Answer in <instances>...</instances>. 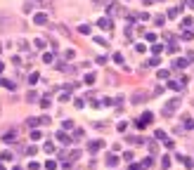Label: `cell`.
<instances>
[{
  "mask_svg": "<svg viewBox=\"0 0 194 170\" xmlns=\"http://www.w3.org/2000/svg\"><path fill=\"white\" fill-rule=\"evenodd\" d=\"M149 121H154V113H152V111H144V113H142V118H140V121H135V128H137V130H144V128L149 125Z\"/></svg>",
  "mask_w": 194,
  "mask_h": 170,
  "instance_id": "cell-1",
  "label": "cell"
},
{
  "mask_svg": "<svg viewBox=\"0 0 194 170\" xmlns=\"http://www.w3.org/2000/svg\"><path fill=\"white\" fill-rule=\"evenodd\" d=\"M180 109V102L178 99H170V102H166V106H163V116H170V113H175Z\"/></svg>",
  "mask_w": 194,
  "mask_h": 170,
  "instance_id": "cell-2",
  "label": "cell"
},
{
  "mask_svg": "<svg viewBox=\"0 0 194 170\" xmlns=\"http://www.w3.org/2000/svg\"><path fill=\"white\" fill-rule=\"evenodd\" d=\"M88 149L95 154V151H99V149H104V142H102V139H95V142H90V144H88Z\"/></svg>",
  "mask_w": 194,
  "mask_h": 170,
  "instance_id": "cell-3",
  "label": "cell"
},
{
  "mask_svg": "<svg viewBox=\"0 0 194 170\" xmlns=\"http://www.w3.org/2000/svg\"><path fill=\"white\" fill-rule=\"evenodd\" d=\"M57 142H59L62 146H69V144H71V139H69V135H64V132H57Z\"/></svg>",
  "mask_w": 194,
  "mask_h": 170,
  "instance_id": "cell-4",
  "label": "cell"
},
{
  "mask_svg": "<svg viewBox=\"0 0 194 170\" xmlns=\"http://www.w3.org/2000/svg\"><path fill=\"white\" fill-rule=\"evenodd\" d=\"M166 17H168V19H178V17H180V10H178V7H170V10L166 12Z\"/></svg>",
  "mask_w": 194,
  "mask_h": 170,
  "instance_id": "cell-5",
  "label": "cell"
},
{
  "mask_svg": "<svg viewBox=\"0 0 194 170\" xmlns=\"http://www.w3.org/2000/svg\"><path fill=\"white\" fill-rule=\"evenodd\" d=\"M33 21H36L38 26H43V24H47V17H45V14L40 12V14H36V17H33Z\"/></svg>",
  "mask_w": 194,
  "mask_h": 170,
  "instance_id": "cell-6",
  "label": "cell"
},
{
  "mask_svg": "<svg viewBox=\"0 0 194 170\" xmlns=\"http://www.w3.org/2000/svg\"><path fill=\"white\" fill-rule=\"evenodd\" d=\"M107 166H109V168H114V166H118V156H116V154H111V156H107Z\"/></svg>",
  "mask_w": 194,
  "mask_h": 170,
  "instance_id": "cell-7",
  "label": "cell"
},
{
  "mask_svg": "<svg viewBox=\"0 0 194 170\" xmlns=\"http://www.w3.org/2000/svg\"><path fill=\"white\" fill-rule=\"evenodd\" d=\"M130 99H133V102H144V99H147V95H144V92H133V97H130Z\"/></svg>",
  "mask_w": 194,
  "mask_h": 170,
  "instance_id": "cell-8",
  "label": "cell"
},
{
  "mask_svg": "<svg viewBox=\"0 0 194 170\" xmlns=\"http://www.w3.org/2000/svg\"><path fill=\"white\" fill-rule=\"evenodd\" d=\"M178 50H180V47H178V40H170V43H168V52H170V54H175Z\"/></svg>",
  "mask_w": 194,
  "mask_h": 170,
  "instance_id": "cell-9",
  "label": "cell"
},
{
  "mask_svg": "<svg viewBox=\"0 0 194 170\" xmlns=\"http://www.w3.org/2000/svg\"><path fill=\"white\" fill-rule=\"evenodd\" d=\"M180 161L185 163V168H194V161L190 158V156H180Z\"/></svg>",
  "mask_w": 194,
  "mask_h": 170,
  "instance_id": "cell-10",
  "label": "cell"
},
{
  "mask_svg": "<svg viewBox=\"0 0 194 170\" xmlns=\"http://www.w3.org/2000/svg\"><path fill=\"white\" fill-rule=\"evenodd\" d=\"M190 59H175V68H187Z\"/></svg>",
  "mask_w": 194,
  "mask_h": 170,
  "instance_id": "cell-11",
  "label": "cell"
},
{
  "mask_svg": "<svg viewBox=\"0 0 194 170\" xmlns=\"http://www.w3.org/2000/svg\"><path fill=\"white\" fill-rule=\"evenodd\" d=\"M168 88H170V90H175V92H182V85H180V83H175V80H170V83H168Z\"/></svg>",
  "mask_w": 194,
  "mask_h": 170,
  "instance_id": "cell-12",
  "label": "cell"
},
{
  "mask_svg": "<svg viewBox=\"0 0 194 170\" xmlns=\"http://www.w3.org/2000/svg\"><path fill=\"white\" fill-rule=\"evenodd\" d=\"M97 26H99V29H109V26H111V21H109V19H99V21H97Z\"/></svg>",
  "mask_w": 194,
  "mask_h": 170,
  "instance_id": "cell-13",
  "label": "cell"
},
{
  "mask_svg": "<svg viewBox=\"0 0 194 170\" xmlns=\"http://www.w3.org/2000/svg\"><path fill=\"white\" fill-rule=\"evenodd\" d=\"M192 24H194V17H185V19H182V26H185V29H190Z\"/></svg>",
  "mask_w": 194,
  "mask_h": 170,
  "instance_id": "cell-14",
  "label": "cell"
},
{
  "mask_svg": "<svg viewBox=\"0 0 194 170\" xmlns=\"http://www.w3.org/2000/svg\"><path fill=\"white\" fill-rule=\"evenodd\" d=\"M43 62H45V64H52V62H55V57H52L50 52H45V54H43Z\"/></svg>",
  "mask_w": 194,
  "mask_h": 170,
  "instance_id": "cell-15",
  "label": "cell"
},
{
  "mask_svg": "<svg viewBox=\"0 0 194 170\" xmlns=\"http://www.w3.org/2000/svg\"><path fill=\"white\" fill-rule=\"evenodd\" d=\"M0 161H12V151H2L0 154Z\"/></svg>",
  "mask_w": 194,
  "mask_h": 170,
  "instance_id": "cell-16",
  "label": "cell"
},
{
  "mask_svg": "<svg viewBox=\"0 0 194 170\" xmlns=\"http://www.w3.org/2000/svg\"><path fill=\"white\" fill-rule=\"evenodd\" d=\"M95 80H97V76H95V73H88V76H85V83H88V85H93Z\"/></svg>",
  "mask_w": 194,
  "mask_h": 170,
  "instance_id": "cell-17",
  "label": "cell"
},
{
  "mask_svg": "<svg viewBox=\"0 0 194 170\" xmlns=\"http://www.w3.org/2000/svg\"><path fill=\"white\" fill-rule=\"evenodd\" d=\"M161 168H170V156H163L161 158Z\"/></svg>",
  "mask_w": 194,
  "mask_h": 170,
  "instance_id": "cell-18",
  "label": "cell"
},
{
  "mask_svg": "<svg viewBox=\"0 0 194 170\" xmlns=\"http://www.w3.org/2000/svg\"><path fill=\"white\" fill-rule=\"evenodd\" d=\"M33 45H36L38 50H43V47H45V40H43V38H36V43H33Z\"/></svg>",
  "mask_w": 194,
  "mask_h": 170,
  "instance_id": "cell-19",
  "label": "cell"
},
{
  "mask_svg": "<svg viewBox=\"0 0 194 170\" xmlns=\"http://www.w3.org/2000/svg\"><path fill=\"white\" fill-rule=\"evenodd\" d=\"M0 85H5V88H7V90H14V88H17V85H14V83H12V80H2V83H0Z\"/></svg>",
  "mask_w": 194,
  "mask_h": 170,
  "instance_id": "cell-20",
  "label": "cell"
},
{
  "mask_svg": "<svg viewBox=\"0 0 194 170\" xmlns=\"http://www.w3.org/2000/svg\"><path fill=\"white\" fill-rule=\"evenodd\" d=\"M161 50H163V45H159V43H154V47H152V52H154V54H161Z\"/></svg>",
  "mask_w": 194,
  "mask_h": 170,
  "instance_id": "cell-21",
  "label": "cell"
},
{
  "mask_svg": "<svg viewBox=\"0 0 194 170\" xmlns=\"http://www.w3.org/2000/svg\"><path fill=\"white\" fill-rule=\"evenodd\" d=\"M26 123H29V128H36V125H40V121H38V118H29Z\"/></svg>",
  "mask_w": 194,
  "mask_h": 170,
  "instance_id": "cell-22",
  "label": "cell"
},
{
  "mask_svg": "<svg viewBox=\"0 0 194 170\" xmlns=\"http://www.w3.org/2000/svg\"><path fill=\"white\" fill-rule=\"evenodd\" d=\"M38 78H40L38 73H31V76H29V83H31V85H36V83H38Z\"/></svg>",
  "mask_w": 194,
  "mask_h": 170,
  "instance_id": "cell-23",
  "label": "cell"
},
{
  "mask_svg": "<svg viewBox=\"0 0 194 170\" xmlns=\"http://www.w3.org/2000/svg\"><path fill=\"white\" fill-rule=\"evenodd\" d=\"M185 128H192V130H194V118H190V116L185 118Z\"/></svg>",
  "mask_w": 194,
  "mask_h": 170,
  "instance_id": "cell-24",
  "label": "cell"
},
{
  "mask_svg": "<svg viewBox=\"0 0 194 170\" xmlns=\"http://www.w3.org/2000/svg\"><path fill=\"white\" fill-rule=\"evenodd\" d=\"M111 59H114V62H116V64H123V54H118V52H116V54H114V57H111Z\"/></svg>",
  "mask_w": 194,
  "mask_h": 170,
  "instance_id": "cell-25",
  "label": "cell"
},
{
  "mask_svg": "<svg viewBox=\"0 0 194 170\" xmlns=\"http://www.w3.org/2000/svg\"><path fill=\"white\" fill-rule=\"evenodd\" d=\"M154 137H156V139H166V132H163V130H154Z\"/></svg>",
  "mask_w": 194,
  "mask_h": 170,
  "instance_id": "cell-26",
  "label": "cell"
},
{
  "mask_svg": "<svg viewBox=\"0 0 194 170\" xmlns=\"http://www.w3.org/2000/svg\"><path fill=\"white\" fill-rule=\"evenodd\" d=\"M45 168H47V170H55V168H57V161H47Z\"/></svg>",
  "mask_w": 194,
  "mask_h": 170,
  "instance_id": "cell-27",
  "label": "cell"
},
{
  "mask_svg": "<svg viewBox=\"0 0 194 170\" xmlns=\"http://www.w3.org/2000/svg\"><path fill=\"white\" fill-rule=\"evenodd\" d=\"M192 38H194L192 31H185V33H182V40H192Z\"/></svg>",
  "mask_w": 194,
  "mask_h": 170,
  "instance_id": "cell-28",
  "label": "cell"
},
{
  "mask_svg": "<svg viewBox=\"0 0 194 170\" xmlns=\"http://www.w3.org/2000/svg\"><path fill=\"white\" fill-rule=\"evenodd\" d=\"M78 31H81V33H83V35H88V33H90V26H85V24H83V26H81Z\"/></svg>",
  "mask_w": 194,
  "mask_h": 170,
  "instance_id": "cell-29",
  "label": "cell"
},
{
  "mask_svg": "<svg viewBox=\"0 0 194 170\" xmlns=\"http://www.w3.org/2000/svg\"><path fill=\"white\" fill-rule=\"evenodd\" d=\"M40 106H43V109H47V106H50V99H47V97H43V99H40Z\"/></svg>",
  "mask_w": 194,
  "mask_h": 170,
  "instance_id": "cell-30",
  "label": "cell"
},
{
  "mask_svg": "<svg viewBox=\"0 0 194 170\" xmlns=\"http://www.w3.org/2000/svg\"><path fill=\"white\" fill-rule=\"evenodd\" d=\"M29 168H31V170H38V168H40V163H38V161H31V163H29Z\"/></svg>",
  "mask_w": 194,
  "mask_h": 170,
  "instance_id": "cell-31",
  "label": "cell"
},
{
  "mask_svg": "<svg viewBox=\"0 0 194 170\" xmlns=\"http://www.w3.org/2000/svg\"><path fill=\"white\" fill-rule=\"evenodd\" d=\"M43 149H45V151H47V154H52V151H55V144H45V146H43Z\"/></svg>",
  "mask_w": 194,
  "mask_h": 170,
  "instance_id": "cell-32",
  "label": "cell"
},
{
  "mask_svg": "<svg viewBox=\"0 0 194 170\" xmlns=\"http://www.w3.org/2000/svg\"><path fill=\"white\" fill-rule=\"evenodd\" d=\"M152 163H154V161H152V158H144V161H142V168H149V166H152Z\"/></svg>",
  "mask_w": 194,
  "mask_h": 170,
  "instance_id": "cell-33",
  "label": "cell"
},
{
  "mask_svg": "<svg viewBox=\"0 0 194 170\" xmlns=\"http://www.w3.org/2000/svg\"><path fill=\"white\" fill-rule=\"evenodd\" d=\"M144 38H147L149 43H156V35H154V33H147V35H144Z\"/></svg>",
  "mask_w": 194,
  "mask_h": 170,
  "instance_id": "cell-34",
  "label": "cell"
},
{
  "mask_svg": "<svg viewBox=\"0 0 194 170\" xmlns=\"http://www.w3.org/2000/svg\"><path fill=\"white\" fill-rule=\"evenodd\" d=\"M26 99H29V102H36V99H38V95H36V92H29V97H26Z\"/></svg>",
  "mask_w": 194,
  "mask_h": 170,
  "instance_id": "cell-35",
  "label": "cell"
},
{
  "mask_svg": "<svg viewBox=\"0 0 194 170\" xmlns=\"http://www.w3.org/2000/svg\"><path fill=\"white\" fill-rule=\"evenodd\" d=\"M130 170H142V163H130Z\"/></svg>",
  "mask_w": 194,
  "mask_h": 170,
  "instance_id": "cell-36",
  "label": "cell"
},
{
  "mask_svg": "<svg viewBox=\"0 0 194 170\" xmlns=\"http://www.w3.org/2000/svg\"><path fill=\"white\" fill-rule=\"evenodd\" d=\"M187 7H190V10H194V0H187Z\"/></svg>",
  "mask_w": 194,
  "mask_h": 170,
  "instance_id": "cell-37",
  "label": "cell"
},
{
  "mask_svg": "<svg viewBox=\"0 0 194 170\" xmlns=\"http://www.w3.org/2000/svg\"><path fill=\"white\" fill-rule=\"evenodd\" d=\"M2 71H5V64H2V62H0V73H2Z\"/></svg>",
  "mask_w": 194,
  "mask_h": 170,
  "instance_id": "cell-38",
  "label": "cell"
},
{
  "mask_svg": "<svg viewBox=\"0 0 194 170\" xmlns=\"http://www.w3.org/2000/svg\"><path fill=\"white\" fill-rule=\"evenodd\" d=\"M95 2H109V0H95Z\"/></svg>",
  "mask_w": 194,
  "mask_h": 170,
  "instance_id": "cell-39",
  "label": "cell"
},
{
  "mask_svg": "<svg viewBox=\"0 0 194 170\" xmlns=\"http://www.w3.org/2000/svg\"><path fill=\"white\" fill-rule=\"evenodd\" d=\"M12 170H21V168H19V166H14V168H12Z\"/></svg>",
  "mask_w": 194,
  "mask_h": 170,
  "instance_id": "cell-40",
  "label": "cell"
},
{
  "mask_svg": "<svg viewBox=\"0 0 194 170\" xmlns=\"http://www.w3.org/2000/svg\"><path fill=\"white\" fill-rule=\"evenodd\" d=\"M0 170H5V166H2V163H0Z\"/></svg>",
  "mask_w": 194,
  "mask_h": 170,
  "instance_id": "cell-41",
  "label": "cell"
},
{
  "mask_svg": "<svg viewBox=\"0 0 194 170\" xmlns=\"http://www.w3.org/2000/svg\"><path fill=\"white\" fill-rule=\"evenodd\" d=\"M0 52H2V47H0Z\"/></svg>",
  "mask_w": 194,
  "mask_h": 170,
  "instance_id": "cell-42",
  "label": "cell"
}]
</instances>
